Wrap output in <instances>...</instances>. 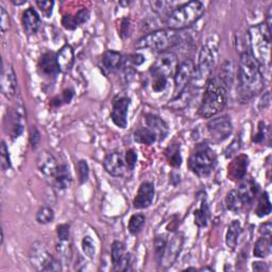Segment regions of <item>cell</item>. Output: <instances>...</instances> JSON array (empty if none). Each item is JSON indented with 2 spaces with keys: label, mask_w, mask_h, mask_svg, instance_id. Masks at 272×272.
Returning <instances> with one entry per match:
<instances>
[{
  "label": "cell",
  "mask_w": 272,
  "mask_h": 272,
  "mask_svg": "<svg viewBox=\"0 0 272 272\" xmlns=\"http://www.w3.org/2000/svg\"><path fill=\"white\" fill-rule=\"evenodd\" d=\"M237 76V97L240 102H248L264 89V73L250 50L240 55Z\"/></svg>",
  "instance_id": "cell-1"
},
{
  "label": "cell",
  "mask_w": 272,
  "mask_h": 272,
  "mask_svg": "<svg viewBox=\"0 0 272 272\" xmlns=\"http://www.w3.org/2000/svg\"><path fill=\"white\" fill-rule=\"evenodd\" d=\"M230 88L217 77H211L205 84L198 113L203 118H211L217 115L227 105V93Z\"/></svg>",
  "instance_id": "cell-2"
},
{
  "label": "cell",
  "mask_w": 272,
  "mask_h": 272,
  "mask_svg": "<svg viewBox=\"0 0 272 272\" xmlns=\"http://www.w3.org/2000/svg\"><path fill=\"white\" fill-rule=\"evenodd\" d=\"M250 52L259 64L261 70L270 71L271 59V27L266 23L253 26L249 29Z\"/></svg>",
  "instance_id": "cell-3"
},
{
  "label": "cell",
  "mask_w": 272,
  "mask_h": 272,
  "mask_svg": "<svg viewBox=\"0 0 272 272\" xmlns=\"http://www.w3.org/2000/svg\"><path fill=\"white\" fill-rule=\"evenodd\" d=\"M205 11L201 2H191L179 6L166 18V26L172 30H182L196 23Z\"/></svg>",
  "instance_id": "cell-4"
},
{
  "label": "cell",
  "mask_w": 272,
  "mask_h": 272,
  "mask_svg": "<svg viewBox=\"0 0 272 272\" xmlns=\"http://www.w3.org/2000/svg\"><path fill=\"white\" fill-rule=\"evenodd\" d=\"M182 39L180 30H157L142 37L136 43V48H147L154 51L166 52L179 45Z\"/></svg>",
  "instance_id": "cell-5"
},
{
  "label": "cell",
  "mask_w": 272,
  "mask_h": 272,
  "mask_svg": "<svg viewBox=\"0 0 272 272\" xmlns=\"http://www.w3.org/2000/svg\"><path fill=\"white\" fill-rule=\"evenodd\" d=\"M217 164V155L208 145H199L189 159L190 170L200 177L208 176Z\"/></svg>",
  "instance_id": "cell-6"
},
{
  "label": "cell",
  "mask_w": 272,
  "mask_h": 272,
  "mask_svg": "<svg viewBox=\"0 0 272 272\" xmlns=\"http://www.w3.org/2000/svg\"><path fill=\"white\" fill-rule=\"evenodd\" d=\"M29 259L31 266L36 271H61V261L54 258L42 242H35L32 245Z\"/></svg>",
  "instance_id": "cell-7"
},
{
  "label": "cell",
  "mask_w": 272,
  "mask_h": 272,
  "mask_svg": "<svg viewBox=\"0 0 272 272\" xmlns=\"http://www.w3.org/2000/svg\"><path fill=\"white\" fill-rule=\"evenodd\" d=\"M215 65V58L212 49L209 46L202 47L199 53L198 66L195 69L193 81L199 86H205L206 82L211 78V74Z\"/></svg>",
  "instance_id": "cell-8"
},
{
  "label": "cell",
  "mask_w": 272,
  "mask_h": 272,
  "mask_svg": "<svg viewBox=\"0 0 272 272\" xmlns=\"http://www.w3.org/2000/svg\"><path fill=\"white\" fill-rule=\"evenodd\" d=\"M196 66L192 60H185L177 66L175 73H174V92L173 97L179 98L184 90L186 89L187 85L193 81L194 74H195Z\"/></svg>",
  "instance_id": "cell-9"
},
{
  "label": "cell",
  "mask_w": 272,
  "mask_h": 272,
  "mask_svg": "<svg viewBox=\"0 0 272 272\" xmlns=\"http://www.w3.org/2000/svg\"><path fill=\"white\" fill-rule=\"evenodd\" d=\"M177 66H179V61H177L176 55L173 52L166 51L162 52L156 58L151 68H150V72L152 76L159 74V76L169 78L174 76Z\"/></svg>",
  "instance_id": "cell-10"
},
{
  "label": "cell",
  "mask_w": 272,
  "mask_h": 272,
  "mask_svg": "<svg viewBox=\"0 0 272 272\" xmlns=\"http://www.w3.org/2000/svg\"><path fill=\"white\" fill-rule=\"evenodd\" d=\"M208 131L213 139L217 140V142H223L232 134L233 125L231 118L224 115L212 119L208 124Z\"/></svg>",
  "instance_id": "cell-11"
},
{
  "label": "cell",
  "mask_w": 272,
  "mask_h": 272,
  "mask_svg": "<svg viewBox=\"0 0 272 272\" xmlns=\"http://www.w3.org/2000/svg\"><path fill=\"white\" fill-rule=\"evenodd\" d=\"M130 98L124 95L117 96L113 100V107L111 111V118L114 125L120 129H125L128 125V110L130 107Z\"/></svg>",
  "instance_id": "cell-12"
},
{
  "label": "cell",
  "mask_w": 272,
  "mask_h": 272,
  "mask_svg": "<svg viewBox=\"0 0 272 272\" xmlns=\"http://www.w3.org/2000/svg\"><path fill=\"white\" fill-rule=\"evenodd\" d=\"M183 243H184L183 234L181 233L175 234V235L171 238V240L168 241L163 259L159 266L164 269L172 266V264L176 260L177 256H179L183 249Z\"/></svg>",
  "instance_id": "cell-13"
},
{
  "label": "cell",
  "mask_w": 272,
  "mask_h": 272,
  "mask_svg": "<svg viewBox=\"0 0 272 272\" xmlns=\"http://www.w3.org/2000/svg\"><path fill=\"white\" fill-rule=\"evenodd\" d=\"M2 92L8 99H12L17 92V80L12 65L4 62L2 71Z\"/></svg>",
  "instance_id": "cell-14"
},
{
  "label": "cell",
  "mask_w": 272,
  "mask_h": 272,
  "mask_svg": "<svg viewBox=\"0 0 272 272\" xmlns=\"http://www.w3.org/2000/svg\"><path fill=\"white\" fill-rule=\"evenodd\" d=\"M37 167L41 173L46 177V180H49L52 183L59 167L55 157L48 151L41 152L37 156Z\"/></svg>",
  "instance_id": "cell-15"
},
{
  "label": "cell",
  "mask_w": 272,
  "mask_h": 272,
  "mask_svg": "<svg viewBox=\"0 0 272 272\" xmlns=\"http://www.w3.org/2000/svg\"><path fill=\"white\" fill-rule=\"evenodd\" d=\"M155 195L154 185L151 182H144L140 184L136 197L133 201V206L136 210H144L152 204Z\"/></svg>",
  "instance_id": "cell-16"
},
{
  "label": "cell",
  "mask_w": 272,
  "mask_h": 272,
  "mask_svg": "<svg viewBox=\"0 0 272 272\" xmlns=\"http://www.w3.org/2000/svg\"><path fill=\"white\" fill-rule=\"evenodd\" d=\"M103 167L109 174L113 176H121L126 171L125 159L118 152L109 153L103 161Z\"/></svg>",
  "instance_id": "cell-17"
},
{
  "label": "cell",
  "mask_w": 272,
  "mask_h": 272,
  "mask_svg": "<svg viewBox=\"0 0 272 272\" xmlns=\"http://www.w3.org/2000/svg\"><path fill=\"white\" fill-rule=\"evenodd\" d=\"M248 165H249V158L246 155H239L234 158L228 167L229 179L234 182L242 180L246 175Z\"/></svg>",
  "instance_id": "cell-18"
},
{
  "label": "cell",
  "mask_w": 272,
  "mask_h": 272,
  "mask_svg": "<svg viewBox=\"0 0 272 272\" xmlns=\"http://www.w3.org/2000/svg\"><path fill=\"white\" fill-rule=\"evenodd\" d=\"M55 59H57V64L59 70L61 72H69L73 66L74 63V53L71 46L65 45L59 50V52L55 54Z\"/></svg>",
  "instance_id": "cell-19"
},
{
  "label": "cell",
  "mask_w": 272,
  "mask_h": 272,
  "mask_svg": "<svg viewBox=\"0 0 272 272\" xmlns=\"http://www.w3.org/2000/svg\"><path fill=\"white\" fill-rule=\"evenodd\" d=\"M39 68L45 77L53 78L57 76V73L60 70L57 64V59H55V54L52 52L44 53L39 61Z\"/></svg>",
  "instance_id": "cell-20"
},
{
  "label": "cell",
  "mask_w": 272,
  "mask_h": 272,
  "mask_svg": "<svg viewBox=\"0 0 272 272\" xmlns=\"http://www.w3.org/2000/svg\"><path fill=\"white\" fill-rule=\"evenodd\" d=\"M23 26L24 30L28 35H34L39 31L41 26L40 15L33 8H29L23 13Z\"/></svg>",
  "instance_id": "cell-21"
},
{
  "label": "cell",
  "mask_w": 272,
  "mask_h": 272,
  "mask_svg": "<svg viewBox=\"0 0 272 272\" xmlns=\"http://www.w3.org/2000/svg\"><path fill=\"white\" fill-rule=\"evenodd\" d=\"M146 123L148 128L154 132L156 137L159 139H164L168 132H169V128H168L165 121L156 115L153 114H146Z\"/></svg>",
  "instance_id": "cell-22"
},
{
  "label": "cell",
  "mask_w": 272,
  "mask_h": 272,
  "mask_svg": "<svg viewBox=\"0 0 272 272\" xmlns=\"http://www.w3.org/2000/svg\"><path fill=\"white\" fill-rule=\"evenodd\" d=\"M71 183H72V177L69 171V167L65 164L59 165L57 173H55L53 177L52 184L57 187L58 190L64 191V190L69 189Z\"/></svg>",
  "instance_id": "cell-23"
},
{
  "label": "cell",
  "mask_w": 272,
  "mask_h": 272,
  "mask_svg": "<svg viewBox=\"0 0 272 272\" xmlns=\"http://www.w3.org/2000/svg\"><path fill=\"white\" fill-rule=\"evenodd\" d=\"M88 18H89V11L86 10V9H82V10H80L74 15L64 16L62 20V25L64 26L65 29L74 30L82 24L86 23L88 21Z\"/></svg>",
  "instance_id": "cell-24"
},
{
  "label": "cell",
  "mask_w": 272,
  "mask_h": 272,
  "mask_svg": "<svg viewBox=\"0 0 272 272\" xmlns=\"http://www.w3.org/2000/svg\"><path fill=\"white\" fill-rule=\"evenodd\" d=\"M237 192L243 203L248 204L252 202L253 199L255 198V196L257 195L258 185L255 183V181H253L252 179H248L239 185Z\"/></svg>",
  "instance_id": "cell-25"
},
{
  "label": "cell",
  "mask_w": 272,
  "mask_h": 272,
  "mask_svg": "<svg viewBox=\"0 0 272 272\" xmlns=\"http://www.w3.org/2000/svg\"><path fill=\"white\" fill-rule=\"evenodd\" d=\"M124 63L123 55L114 50H108L102 55V64L108 70L116 71L121 68Z\"/></svg>",
  "instance_id": "cell-26"
},
{
  "label": "cell",
  "mask_w": 272,
  "mask_h": 272,
  "mask_svg": "<svg viewBox=\"0 0 272 272\" xmlns=\"http://www.w3.org/2000/svg\"><path fill=\"white\" fill-rule=\"evenodd\" d=\"M241 233V224L238 220H233L228 227L226 234L227 247L231 250H235L237 247L238 238Z\"/></svg>",
  "instance_id": "cell-27"
},
{
  "label": "cell",
  "mask_w": 272,
  "mask_h": 272,
  "mask_svg": "<svg viewBox=\"0 0 272 272\" xmlns=\"http://www.w3.org/2000/svg\"><path fill=\"white\" fill-rule=\"evenodd\" d=\"M165 157L166 161L170 166L177 168L182 164V155H181V148L179 144H172L168 146L165 150Z\"/></svg>",
  "instance_id": "cell-28"
},
{
  "label": "cell",
  "mask_w": 272,
  "mask_h": 272,
  "mask_svg": "<svg viewBox=\"0 0 272 272\" xmlns=\"http://www.w3.org/2000/svg\"><path fill=\"white\" fill-rule=\"evenodd\" d=\"M271 236H261L257 239L253 250V254L259 258H265L271 253Z\"/></svg>",
  "instance_id": "cell-29"
},
{
  "label": "cell",
  "mask_w": 272,
  "mask_h": 272,
  "mask_svg": "<svg viewBox=\"0 0 272 272\" xmlns=\"http://www.w3.org/2000/svg\"><path fill=\"white\" fill-rule=\"evenodd\" d=\"M226 205L229 211L233 212L234 214H238L242 210L245 203L241 200L237 191H231L227 194Z\"/></svg>",
  "instance_id": "cell-30"
},
{
  "label": "cell",
  "mask_w": 272,
  "mask_h": 272,
  "mask_svg": "<svg viewBox=\"0 0 272 272\" xmlns=\"http://www.w3.org/2000/svg\"><path fill=\"white\" fill-rule=\"evenodd\" d=\"M156 135L149 128H138L134 132V140L138 144L152 145L155 143Z\"/></svg>",
  "instance_id": "cell-31"
},
{
  "label": "cell",
  "mask_w": 272,
  "mask_h": 272,
  "mask_svg": "<svg viewBox=\"0 0 272 272\" xmlns=\"http://www.w3.org/2000/svg\"><path fill=\"white\" fill-rule=\"evenodd\" d=\"M195 223L199 228H204L208 226V221L210 218V209L206 200H203L201 206L195 211Z\"/></svg>",
  "instance_id": "cell-32"
},
{
  "label": "cell",
  "mask_w": 272,
  "mask_h": 272,
  "mask_svg": "<svg viewBox=\"0 0 272 272\" xmlns=\"http://www.w3.org/2000/svg\"><path fill=\"white\" fill-rule=\"evenodd\" d=\"M126 254V248L125 245L121 241H114L112 243L111 248V258H112V264H113L114 269L118 266L121 259L124 258Z\"/></svg>",
  "instance_id": "cell-33"
},
{
  "label": "cell",
  "mask_w": 272,
  "mask_h": 272,
  "mask_svg": "<svg viewBox=\"0 0 272 272\" xmlns=\"http://www.w3.org/2000/svg\"><path fill=\"white\" fill-rule=\"evenodd\" d=\"M167 243H168V238H167V235H164V234H162V235H157L154 239V245H153L154 254H155V259L158 265L161 264V261L163 259Z\"/></svg>",
  "instance_id": "cell-34"
},
{
  "label": "cell",
  "mask_w": 272,
  "mask_h": 272,
  "mask_svg": "<svg viewBox=\"0 0 272 272\" xmlns=\"http://www.w3.org/2000/svg\"><path fill=\"white\" fill-rule=\"evenodd\" d=\"M145 221L146 218L143 215L140 214H135L133 216H131V218L129 220V232L132 234V235H137V234L143 230L145 226Z\"/></svg>",
  "instance_id": "cell-35"
},
{
  "label": "cell",
  "mask_w": 272,
  "mask_h": 272,
  "mask_svg": "<svg viewBox=\"0 0 272 272\" xmlns=\"http://www.w3.org/2000/svg\"><path fill=\"white\" fill-rule=\"evenodd\" d=\"M6 121H10V134L13 138L20 136L23 132V125L18 112H13L10 115V119H6Z\"/></svg>",
  "instance_id": "cell-36"
},
{
  "label": "cell",
  "mask_w": 272,
  "mask_h": 272,
  "mask_svg": "<svg viewBox=\"0 0 272 272\" xmlns=\"http://www.w3.org/2000/svg\"><path fill=\"white\" fill-rule=\"evenodd\" d=\"M271 213V203L268 193H264L258 200L257 208L255 211V214L258 216V217H265V216H268Z\"/></svg>",
  "instance_id": "cell-37"
},
{
  "label": "cell",
  "mask_w": 272,
  "mask_h": 272,
  "mask_svg": "<svg viewBox=\"0 0 272 272\" xmlns=\"http://www.w3.org/2000/svg\"><path fill=\"white\" fill-rule=\"evenodd\" d=\"M54 219V212L48 206H43L36 213V221L40 224H48Z\"/></svg>",
  "instance_id": "cell-38"
},
{
  "label": "cell",
  "mask_w": 272,
  "mask_h": 272,
  "mask_svg": "<svg viewBox=\"0 0 272 272\" xmlns=\"http://www.w3.org/2000/svg\"><path fill=\"white\" fill-rule=\"evenodd\" d=\"M76 168H77V174H78V179H79L80 184H84L85 182H87L88 175H89V167L86 161L80 159L76 165Z\"/></svg>",
  "instance_id": "cell-39"
},
{
  "label": "cell",
  "mask_w": 272,
  "mask_h": 272,
  "mask_svg": "<svg viewBox=\"0 0 272 272\" xmlns=\"http://www.w3.org/2000/svg\"><path fill=\"white\" fill-rule=\"evenodd\" d=\"M0 164H2L3 171H7L11 168L10 154H9V149L5 142H3L0 146Z\"/></svg>",
  "instance_id": "cell-40"
},
{
  "label": "cell",
  "mask_w": 272,
  "mask_h": 272,
  "mask_svg": "<svg viewBox=\"0 0 272 272\" xmlns=\"http://www.w3.org/2000/svg\"><path fill=\"white\" fill-rule=\"evenodd\" d=\"M73 90L71 88H66L63 93L61 97L58 96L55 97L54 99L51 100V106L53 107H60L62 105H64V103H69L73 97Z\"/></svg>",
  "instance_id": "cell-41"
},
{
  "label": "cell",
  "mask_w": 272,
  "mask_h": 272,
  "mask_svg": "<svg viewBox=\"0 0 272 272\" xmlns=\"http://www.w3.org/2000/svg\"><path fill=\"white\" fill-rule=\"evenodd\" d=\"M82 250H83L84 254H85L88 258H93L94 256H95V252H96L95 243H94L92 237L85 236L83 238V240H82Z\"/></svg>",
  "instance_id": "cell-42"
},
{
  "label": "cell",
  "mask_w": 272,
  "mask_h": 272,
  "mask_svg": "<svg viewBox=\"0 0 272 272\" xmlns=\"http://www.w3.org/2000/svg\"><path fill=\"white\" fill-rule=\"evenodd\" d=\"M168 83V78L164 76H159V74H154L152 76V89L155 93H161L163 92Z\"/></svg>",
  "instance_id": "cell-43"
},
{
  "label": "cell",
  "mask_w": 272,
  "mask_h": 272,
  "mask_svg": "<svg viewBox=\"0 0 272 272\" xmlns=\"http://www.w3.org/2000/svg\"><path fill=\"white\" fill-rule=\"evenodd\" d=\"M67 242L68 241H61V243L57 245V251L59 253V256L61 257L62 260L65 261H69L71 258V248L69 245L67 246Z\"/></svg>",
  "instance_id": "cell-44"
},
{
  "label": "cell",
  "mask_w": 272,
  "mask_h": 272,
  "mask_svg": "<svg viewBox=\"0 0 272 272\" xmlns=\"http://www.w3.org/2000/svg\"><path fill=\"white\" fill-rule=\"evenodd\" d=\"M57 233L60 241H68L70 237V227L69 224L63 223L57 227Z\"/></svg>",
  "instance_id": "cell-45"
},
{
  "label": "cell",
  "mask_w": 272,
  "mask_h": 272,
  "mask_svg": "<svg viewBox=\"0 0 272 272\" xmlns=\"http://www.w3.org/2000/svg\"><path fill=\"white\" fill-rule=\"evenodd\" d=\"M0 25L3 32H6L10 28V16L3 6H0Z\"/></svg>",
  "instance_id": "cell-46"
},
{
  "label": "cell",
  "mask_w": 272,
  "mask_h": 272,
  "mask_svg": "<svg viewBox=\"0 0 272 272\" xmlns=\"http://www.w3.org/2000/svg\"><path fill=\"white\" fill-rule=\"evenodd\" d=\"M35 4L42 11L43 15H45L47 18L50 17V15L52 14L53 6H54L53 2H36Z\"/></svg>",
  "instance_id": "cell-47"
},
{
  "label": "cell",
  "mask_w": 272,
  "mask_h": 272,
  "mask_svg": "<svg viewBox=\"0 0 272 272\" xmlns=\"http://www.w3.org/2000/svg\"><path fill=\"white\" fill-rule=\"evenodd\" d=\"M137 162V154L133 149H130L126 153V163L130 170H133Z\"/></svg>",
  "instance_id": "cell-48"
},
{
  "label": "cell",
  "mask_w": 272,
  "mask_h": 272,
  "mask_svg": "<svg viewBox=\"0 0 272 272\" xmlns=\"http://www.w3.org/2000/svg\"><path fill=\"white\" fill-rule=\"evenodd\" d=\"M115 271H128L131 270V254L130 253H127L124 256V258L121 259V261L118 264V266L114 269Z\"/></svg>",
  "instance_id": "cell-49"
},
{
  "label": "cell",
  "mask_w": 272,
  "mask_h": 272,
  "mask_svg": "<svg viewBox=\"0 0 272 272\" xmlns=\"http://www.w3.org/2000/svg\"><path fill=\"white\" fill-rule=\"evenodd\" d=\"M266 125L265 123H262V121H260L259 125H258V131L257 133L254 135V137H253V142L254 143H261L262 140H264L265 136H266Z\"/></svg>",
  "instance_id": "cell-50"
},
{
  "label": "cell",
  "mask_w": 272,
  "mask_h": 272,
  "mask_svg": "<svg viewBox=\"0 0 272 272\" xmlns=\"http://www.w3.org/2000/svg\"><path fill=\"white\" fill-rule=\"evenodd\" d=\"M239 145H240L239 137L234 139V140H233V143H232V144L227 148V150H226V156H227V157H231L233 154H235V153L238 151V150H239V148H240Z\"/></svg>",
  "instance_id": "cell-51"
},
{
  "label": "cell",
  "mask_w": 272,
  "mask_h": 272,
  "mask_svg": "<svg viewBox=\"0 0 272 272\" xmlns=\"http://www.w3.org/2000/svg\"><path fill=\"white\" fill-rule=\"evenodd\" d=\"M40 139H41V135H40L39 130L36 129V127H32L31 132H30V144L33 149H35L37 145H39Z\"/></svg>",
  "instance_id": "cell-52"
},
{
  "label": "cell",
  "mask_w": 272,
  "mask_h": 272,
  "mask_svg": "<svg viewBox=\"0 0 272 272\" xmlns=\"http://www.w3.org/2000/svg\"><path fill=\"white\" fill-rule=\"evenodd\" d=\"M151 5H152V7H154V11H156L158 13L165 12L167 10V8L171 6V4L165 3V2H154Z\"/></svg>",
  "instance_id": "cell-53"
},
{
  "label": "cell",
  "mask_w": 272,
  "mask_h": 272,
  "mask_svg": "<svg viewBox=\"0 0 272 272\" xmlns=\"http://www.w3.org/2000/svg\"><path fill=\"white\" fill-rule=\"evenodd\" d=\"M271 232H272V224L270 221L261 224V227L259 228V233L262 236H271Z\"/></svg>",
  "instance_id": "cell-54"
},
{
  "label": "cell",
  "mask_w": 272,
  "mask_h": 272,
  "mask_svg": "<svg viewBox=\"0 0 272 272\" xmlns=\"http://www.w3.org/2000/svg\"><path fill=\"white\" fill-rule=\"evenodd\" d=\"M129 29H130V21L128 20V18H125V20L123 21V23H121V27H120L121 36H123V37L129 36V33H130Z\"/></svg>",
  "instance_id": "cell-55"
},
{
  "label": "cell",
  "mask_w": 272,
  "mask_h": 272,
  "mask_svg": "<svg viewBox=\"0 0 272 272\" xmlns=\"http://www.w3.org/2000/svg\"><path fill=\"white\" fill-rule=\"evenodd\" d=\"M270 102H271V98H270V93L267 92L264 96H262L260 102H259V108L262 110V109H266L270 106Z\"/></svg>",
  "instance_id": "cell-56"
},
{
  "label": "cell",
  "mask_w": 272,
  "mask_h": 272,
  "mask_svg": "<svg viewBox=\"0 0 272 272\" xmlns=\"http://www.w3.org/2000/svg\"><path fill=\"white\" fill-rule=\"evenodd\" d=\"M145 58L143 57L142 54H132L129 57V62H131L134 65H140L144 62Z\"/></svg>",
  "instance_id": "cell-57"
},
{
  "label": "cell",
  "mask_w": 272,
  "mask_h": 272,
  "mask_svg": "<svg viewBox=\"0 0 272 272\" xmlns=\"http://www.w3.org/2000/svg\"><path fill=\"white\" fill-rule=\"evenodd\" d=\"M252 269L255 271H267L268 266L266 262H261V261H254L252 264Z\"/></svg>",
  "instance_id": "cell-58"
},
{
  "label": "cell",
  "mask_w": 272,
  "mask_h": 272,
  "mask_svg": "<svg viewBox=\"0 0 272 272\" xmlns=\"http://www.w3.org/2000/svg\"><path fill=\"white\" fill-rule=\"evenodd\" d=\"M206 270H209V271H214L213 268H210V267H203L200 269V271H206Z\"/></svg>",
  "instance_id": "cell-59"
},
{
  "label": "cell",
  "mask_w": 272,
  "mask_h": 272,
  "mask_svg": "<svg viewBox=\"0 0 272 272\" xmlns=\"http://www.w3.org/2000/svg\"><path fill=\"white\" fill-rule=\"evenodd\" d=\"M27 2H13V4L14 5H16V6H21V5H24V4H26Z\"/></svg>",
  "instance_id": "cell-60"
}]
</instances>
